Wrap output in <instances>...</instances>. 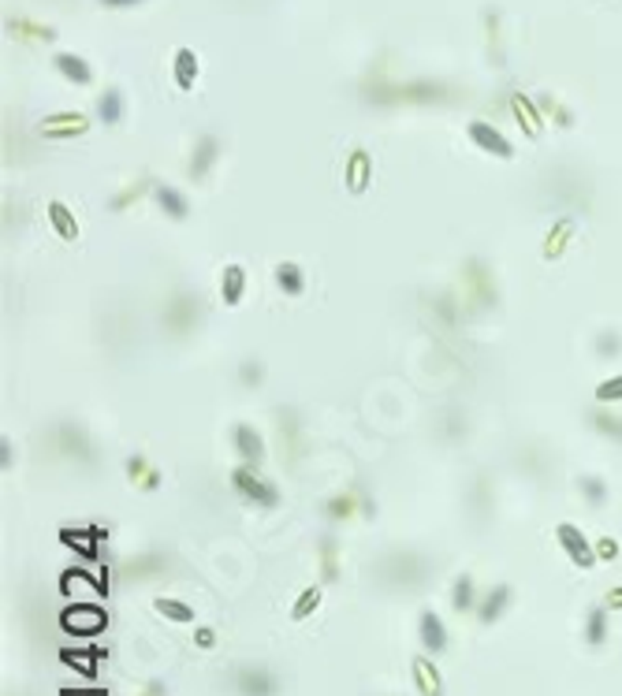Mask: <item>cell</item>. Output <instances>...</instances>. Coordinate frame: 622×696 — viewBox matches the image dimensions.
Masks as SVG:
<instances>
[{
    "instance_id": "6da1fadb",
    "label": "cell",
    "mask_w": 622,
    "mask_h": 696,
    "mask_svg": "<svg viewBox=\"0 0 622 696\" xmlns=\"http://www.w3.org/2000/svg\"><path fill=\"white\" fill-rule=\"evenodd\" d=\"M232 488H235L239 500L254 503L261 510H276L280 507V488L272 484V481H265L254 465H235L232 469Z\"/></svg>"
},
{
    "instance_id": "7a4b0ae2",
    "label": "cell",
    "mask_w": 622,
    "mask_h": 696,
    "mask_svg": "<svg viewBox=\"0 0 622 696\" xmlns=\"http://www.w3.org/2000/svg\"><path fill=\"white\" fill-rule=\"evenodd\" d=\"M372 514H377V503H372V495L362 484L336 492L332 500H325V518L332 526H343V521H355V518H372Z\"/></svg>"
},
{
    "instance_id": "3957f363",
    "label": "cell",
    "mask_w": 622,
    "mask_h": 696,
    "mask_svg": "<svg viewBox=\"0 0 622 696\" xmlns=\"http://www.w3.org/2000/svg\"><path fill=\"white\" fill-rule=\"evenodd\" d=\"M232 689L239 696H280V678L265 663H239L232 670Z\"/></svg>"
},
{
    "instance_id": "277c9868",
    "label": "cell",
    "mask_w": 622,
    "mask_h": 696,
    "mask_svg": "<svg viewBox=\"0 0 622 696\" xmlns=\"http://www.w3.org/2000/svg\"><path fill=\"white\" fill-rule=\"evenodd\" d=\"M109 626V614L105 607H97V604H74L60 614V630L64 633H74V637H97Z\"/></svg>"
},
{
    "instance_id": "5b68a950",
    "label": "cell",
    "mask_w": 622,
    "mask_h": 696,
    "mask_svg": "<svg viewBox=\"0 0 622 696\" xmlns=\"http://www.w3.org/2000/svg\"><path fill=\"white\" fill-rule=\"evenodd\" d=\"M556 540H559V548L566 552V559L574 562V566L592 570L596 562H600V559H596V548L585 540V533L574 526V521H559V526H556Z\"/></svg>"
},
{
    "instance_id": "8992f818",
    "label": "cell",
    "mask_w": 622,
    "mask_h": 696,
    "mask_svg": "<svg viewBox=\"0 0 622 696\" xmlns=\"http://www.w3.org/2000/svg\"><path fill=\"white\" fill-rule=\"evenodd\" d=\"M466 135H469V142H474L481 153H488V157H500V161H511L514 157V142H507V135L500 131V127H492L488 119H474L466 127Z\"/></svg>"
},
{
    "instance_id": "52a82bcc",
    "label": "cell",
    "mask_w": 622,
    "mask_h": 696,
    "mask_svg": "<svg viewBox=\"0 0 622 696\" xmlns=\"http://www.w3.org/2000/svg\"><path fill=\"white\" fill-rule=\"evenodd\" d=\"M384 570H395V578H388V585H403V588H417L429 578V562L414 552H391Z\"/></svg>"
},
{
    "instance_id": "ba28073f",
    "label": "cell",
    "mask_w": 622,
    "mask_h": 696,
    "mask_svg": "<svg viewBox=\"0 0 622 696\" xmlns=\"http://www.w3.org/2000/svg\"><path fill=\"white\" fill-rule=\"evenodd\" d=\"M462 283L469 287L462 298L469 302V309H488L492 302H495V283H492V276H488V268L481 265V261H469L466 265V276H462Z\"/></svg>"
},
{
    "instance_id": "9c48e42d",
    "label": "cell",
    "mask_w": 622,
    "mask_h": 696,
    "mask_svg": "<svg viewBox=\"0 0 622 696\" xmlns=\"http://www.w3.org/2000/svg\"><path fill=\"white\" fill-rule=\"evenodd\" d=\"M197 317H202V306H197V298L190 294H176L171 302L164 306V328L171 335H187L194 325H197Z\"/></svg>"
},
{
    "instance_id": "30bf717a",
    "label": "cell",
    "mask_w": 622,
    "mask_h": 696,
    "mask_svg": "<svg viewBox=\"0 0 622 696\" xmlns=\"http://www.w3.org/2000/svg\"><path fill=\"white\" fill-rule=\"evenodd\" d=\"M232 447H235V455L242 458V465H261L265 462V436L250 425V421H239V425H232Z\"/></svg>"
},
{
    "instance_id": "8fae6325",
    "label": "cell",
    "mask_w": 622,
    "mask_h": 696,
    "mask_svg": "<svg viewBox=\"0 0 622 696\" xmlns=\"http://www.w3.org/2000/svg\"><path fill=\"white\" fill-rule=\"evenodd\" d=\"M90 131V119L83 112H53L38 123V135L53 138V142H64V138H74V135H86Z\"/></svg>"
},
{
    "instance_id": "7c38bea8",
    "label": "cell",
    "mask_w": 622,
    "mask_h": 696,
    "mask_svg": "<svg viewBox=\"0 0 622 696\" xmlns=\"http://www.w3.org/2000/svg\"><path fill=\"white\" fill-rule=\"evenodd\" d=\"M511 112H514V123L521 127V135H526L530 142H540V135H544V112H540V105L533 101V97H526V93H511Z\"/></svg>"
},
{
    "instance_id": "4fadbf2b",
    "label": "cell",
    "mask_w": 622,
    "mask_h": 696,
    "mask_svg": "<svg viewBox=\"0 0 622 696\" xmlns=\"http://www.w3.org/2000/svg\"><path fill=\"white\" fill-rule=\"evenodd\" d=\"M343 183H346V190H351L355 197H362L369 190V183H372V157L365 153L362 145L351 149V157H346V164H343Z\"/></svg>"
},
{
    "instance_id": "5bb4252c",
    "label": "cell",
    "mask_w": 622,
    "mask_h": 696,
    "mask_svg": "<svg viewBox=\"0 0 622 696\" xmlns=\"http://www.w3.org/2000/svg\"><path fill=\"white\" fill-rule=\"evenodd\" d=\"M417 637H421V648H425L429 656L447 652V626H443V618L433 607H425L417 614Z\"/></svg>"
},
{
    "instance_id": "9a60e30c",
    "label": "cell",
    "mask_w": 622,
    "mask_h": 696,
    "mask_svg": "<svg viewBox=\"0 0 622 696\" xmlns=\"http://www.w3.org/2000/svg\"><path fill=\"white\" fill-rule=\"evenodd\" d=\"M57 447L67 455V458H74V462H86V465H93V439L79 429V425H60L57 429Z\"/></svg>"
},
{
    "instance_id": "2e32d148",
    "label": "cell",
    "mask_w": 622,
    "mask_h": 696,
    "mask_svg": "<svg viewBox=\"0 0 622 696\" xmlns=\"http://www.w3.org/2000/svg\"><path fill=\"white\" fill-rule=\"evenodd\" d=\"M410 674H414V685L421 696H443V674L436 666V656H414L410 659Z\"/></svg>"
},
{
    "instance_id": "e0dca14e",
    "label": "cell",
    "mask_w": 622,
    "mask_h": 696,
    "mask_svg": "<svg viewBox=\"0 0 622 696\" xmlns=\"http://www.w3.org/2000/svg\"><path fill=\"white\" fill-rule=\"evenodd\" d=\"M511 600H514V588L507 585V581H500L495 588H488L481 600H477V618L485 626H492V622H500L504 618V611L511 607Z\"/></svg>"
},
{
    "instance_id": "ac0fdd59",
    "label": "cell",
    "mask_w": 622,
    "mask_h": 696,
    "mask_svg": "<svg viewBox=\"0 0 622 696\" xmlns=\"http://www.w3.org/2000/svg\"><path fill=\"white\" fill-rule=\"evenodd\" d=\"M153 202L161 205V213H164L168 220H176V223H183V220L190 216V197H187L180 187L157 183V187H153Z\"/></svg>"
},
{
    "instance_id": "d6986e66",
    "label": "cell",
    "mask_w": 622,
    "mask_h": 696,
    "mask_svg": "<svg viewBox=\"0 0 622 696\" xmlns=\"http://www.w3.org/2000/svg\"><path fill=\"white\" fill-rule=\"evenodd\" d=\"M317 559H320V581H325V585H336L339 574H343L339 540H336V536H320V540H317Z\"/></svg>"
},
{
    "instance_id": "ffe728a7",
    "label": "cell",
    "mask_w": 622,
    "mask_h": 696,
    "mask_svg": "<svg viewBox=\"0 0 622 696\" xmlns=\"http://www.w3.org/2000/svg\"><path fill=\"white\" fill-rule=\"evenodd\" d=\"M216 157H220V138L216 135H202L194 142V153H190V176L206 179L213 171V164H216Z\"/></svg>"
},
{
    "instance_id": "44dd1931",
    "label": "cell",
    "mask_w": 622,
    "mask_h": 696,
    "mask_svg": "<svg viewBox=\"0 0 622 696\" xmlns=\"http://www.w3.org/2000/svg\"><path fill=\"white\" fill-rule=\"evenodd\" d=\"M197 71H202V64H197V53H194V48H187V45L176 48V57H171V79H176V86H180L183 93L194 90Z\"/></svg>"
},
{
    "instance_id": "7402d4cb",
    "label": "cell",
    "mask_w": 622,
    "mask_h": 696,
    "mask_svg": "<svg viewBox=\"0 0 622 696\" xmlns=\"http://www.w3.org/2000/svg\"><path fill=\"white\" fill-rule=\"evenodd\" d=\"M123 469H127V481H131L138 492H157V488H161V469L149 465L145 455H131L127 462H123Z\"/></svg>"
},
{
    "instance_id": "603a6c76",
    "label": "cell",
    "mask_w": 622,
    "mask_h": 696,
    "mask_svg": "<svg viewBox=\"0 0 622 696\" xmlns=\"http://www.w3.org/2000/svg\"><path fill=\"white\" fill-rule=\"evenodd\" d=\"M109 536V529L101 526H86V529H60V544H67V548H74L79 555L86 559H97V540Z\"/></svg>"
},
{
    "instance_id": "cb8c5ba5",
    "label": "cell",
    "mask_w": 622,
    "mask_h": 696,
    "mask_svg": "<svg viewBox=\"0 0 622 696\" xmlns=\"http://www.w3.org/2000/svg\"><path fill=\"white\" fill-rule=\"evenodd\" d=\"M53 67L64 74L67 83H74V86H90L93 83V67L79 53H57L53 57Z\"/></svg>"
},
{
    "instance_id": "d4e9b609",
    "label": "cell",
    "mask_w": 622,
    "mask_h": 696,
    "mask_svg": "<svg viewBox=\"0 0 622 696\" xmlns=\"http://www.w3.org/2000/svg\"><path fill=\"white\" fill-rule=\"evenodd\" d=\"M220 298H223V306H232V309L246 298V268L242 265H228V268H223V276H220Z\"/></svg>"
},
{
    "instance_id": "484cf974",
    "label": "cell",
    "mask_w": 622,
    "mask_h": 696,
    "mask_svg": "<svg viewBox=\"0 0 622 696\" xmlns=\"http://www.w3.org/2000/svg\"><path fill=\"white\" fill-rule=\"evenodd\" d=\"M8 34L22 45H48L57 38L53 27H41V22H31V19H8Z\"/></svg>"
},
{
    "instance_id": "4316f807",
    "label": "cell",
    "mask_w": 622,
    "mask_h": 696,
    "mask_svg": "<svg viewBox=\"0 0 622 696\" xmlns=\"http://www.w3.org/2000/svg\"><path fill=\"white\" fill-rule=\"evenodd\" d=\"M276 429H280V443H284L287 458H294V455H298V443H302V425H298V417H294L291 406H280V413H276Z\"/></svg>"
},
{
    "instance_id": "83f0119b",
    "label": "cell",
    "mask_w": 622,
    "mask_h": 696,
    "mask_svg": "<svg viewBox=\"0 0 622 696\" xmlns=\"http://www.w3.org/2000/svg\"><path fill=\"white\" fill-rule=\"evenodd\" d=\"M608 626H611V611L604 604L589 607V614H585V644L589 648H600V644L608 640Z\"/></svg>"
},
{
    "instance_id": "f1b7e54d",
    "label": "cell",
    "mask_w": 622,
    "mask_h": 696,
    "mask_svg": "<svg viewBox=\"0 0 622 696\" xmlns=\"http://www.w3.org/2000/svg\"><path fill=\"white\" fill-rule=\"evenodd\" d=\"M589 429H592L596 436H604V439L622 443V413L596 406V410H589Z\"/></svg>"
},
{
    "instance_id": "f546056e",
    "label": "cell",
    "mask_w": 622,
    "mask_h": 696,
    "mask_svg": "<svg viewBox=\"0 0 622 696\" xmlns=\"http://www.w3.org/2000/svg\"><path fill=\"white\" fill-rule=\"evenodd\" d=\"M276 283H280V291L287 298H302L306 294V272H302V265H294V261L276 265Z\"/></svg>"
},
{
    "instance_id": "4dcf8cb0",
    "label": "cell",
    "mask_w": 622,
    "mask_h": 696,
    "mask_svg": "<svg viewBox=\"0 0 622 696\" xmlns=\"http://www.w3.org/2000/svg\"><path fill=\"white\" fill-rule=\"evenodd\" d=\"M123 112H127V101H123V93L116 86H109L101 97H97V116H101L105 127H116V123L123 119Z\"/></svg>"
},
{
    "instance_id": "1f68e13d",
    "label": "cell",
    "mask_w": 622,
    "mask_h": 696,
    "mask_svg": "<svg viewBox=\"0 0 622 696\" xmlns=\"http://www.w3.org/2000/svg\"><path fill=\"white\" fill-rule=\"evenodd\" d=\"M48 223H53V231H57L64 242H74V239H79V220H74V213H71L64 202H53V205H48Z\"/></svg>"
},
{
    "instance_id": "d6a6232c",
    "label": "cell",
    "mask_w": 622,
    "mask_h": 696,
    "mask_svg": "<svg viewBox=\"0 0 622 696\" xmlns=\"http://www.w3.org/2000/svg\"><path fill=\"white\" fill-rule=\"evenodd\" d=\"M153 611H157L161 618H168V622H176V626L194 622V607L183 604V600H176V596H157V600H153Z\"/></svg>"
},
{
    "instance_id": "836d02e7",
    "label": "cell",
    "mask_w": 622,
    "mask_h": 696,
    "mask_svg": "<svg viewBox=\"0 0 622 696\" xmlns=\"http://www.w3.org/2000/svg\"><path fill=\"white\" fill-rule=\"evenodd\" d=\"M451 607L459 614L477 611V588H474V578H469V574H459L455 578V585H451Z\"/></svg>"
},
{
    "instance_id": "e575fe53",
    "label": "cell",
    "mask_w": 622,
    "mask_h": 696,
    "mask_svg": "<svg viewBox=\"0 0 622 696\" xmlns=\"http://www.w3.org/2000/svg\"><path fill=\"white\" fill-rule=\"evenodd\" d=\"M153 187H157L153 179H149V176H142L138 183H131V187H123V190H119V194L112 197V202H109V209H112V213H123V209H131V205L138 202V197H142L145 190H153Z\"/></svg>"
},
{
    "instance_id": "d590c367",
    "label": "cell",
    "mask_w": 622,
    "mask_h": 696,
    "mask_svg": "<svg viewBox=\"0 0 622 696\" xmlns=\"http://www.w3.org/2000/svg\"><path fill=\"white\" fill-rule=\"evenodd\" d=\"M578 492H582V500H585L589 507H604V503H608V481L596 477V474L578 477Z\"/></svg>"
},
{
    "instance_id": "8d00e7d4",
    "label": "cell",
    "mask_w": 622,
    "mask_h": 696,
    "mask_svg": "<svg viewBox=\"0 0 622 696\" xmlns=\"http://www.w3.org/2000/svg\"><path fill=\"white\" fill-rule=\"evenodd\" d=\"M537 105H540L544 119H552L556 127H574V116H570V109H566L563 101H556L552 93H540V97H537Z\"/></svg>"
},
{
    "instance_id": "74e56055",
    "label": "cell",
    "mask_w": 622,
    "mask_h": 696,
    "mask_svg": "<svg viewBox=\"0 0 622 696\" xmlns=\"http://www.w3.org/2000/svg\"><path fill=\"white\" fill-rule=\"evenodd\" d=\"M105 656V648H86V652H71V648H64L60 652V659L67 663V666H79L86 678H93L97 674V659Z\"/></svg>"
},
{
    "instance_id": "f35d334b",
    "label": "cell",
    "mask_w": 622,
    "mask_h": 696,
    "mask_svg": "<svg viewBox=\"0 0 622 696\" xmlns=\"http://www.w3.org/2000/svg\"><path fill=\"white\" fill-rule=\"evenodd\" d=\"M320 600H325V592H320L317 585L302 588V592H298V600H294V607H291V618H294V622H306V618L320 607Z\"/></svg>"
},
{
    "instance_id": "ab89813d",
    "label": "cell",
    "mask_w": 622,
    "mask_h": 696,
    "mask_svg": "<svg viewBox=\"0 0 622 696\" xmlns=\"http://www.w3.org/2000/svg\"><path fill=\"white\" fill-rule=\"evenodd\" d=\"M592 351L600 354V358H618V354H622V332H618V328H604V332H596Z\"/></svg>"
},
{
    "instance_id": "60d3db41",
    "label": "cell",
    "mask_w": 622,
    "mask_h": 696,
    "mask_svg": "<svg viewBox=\"0 0 622 696\" xmlns=\"http://www.w3.org/2000/svg\"><path fill=\"white\" fill-rule=\"evenodd\" d=\"M74 588H93L97 596H105V588H101V581H90L83 570H67V574L60 578V592H74Z\"/></svg>"
},
{
    "instance_id": "b9f144b4",
    "label": "cell",
    "mask_w": 622,
    "mask_h": 696,
    "mask_svg": "<svg viewBox=\"0 0 622 696\" xmlns=\"http://www.w3.org/2000/svg\"><path fill=\"white\" fill-rule=\"evenodd\" d=\"M596 403H600V406H615V403H622V372H618V377H611V380H600V384H596Z\"/></svg>"
},
{
    "instance_id": "7bdbcfd3",
    "label": "cell",
    "mask_w": 622,
    "mask_h": 696,
    "mask_svg": "<svg viewBox=\"0 0 622 696\" xmlns=\"http://www.w3.org/2000/svg\"><path fill=\"white\" fill-rule=\"evenodd\" d=\"M261 380H265V365L258 358L239 361V384L242 387H261Z\"/></svg>"
},
{
    "instance_id": "ee69618b",
    "label": "cell",
    "mask_w": 622,
    "mask_h": 696,
    "mask_svg": "<svg viewBox=\"0 0 622 696\" xmlns=\"http://www.w3.org/2000/svg\"><path fill=\"white\" fill-rule=\"evenodd\" d=\"M592 548H596V559H600V562H615L618 559V540H611V536H600Z\"/></svg>"
},
{
    "instance_id": "f6af8a7d",
    "label": "cell",
    "mask_w": 622,
    "mask_h": 696,
    "mask_svg": "<svg viewBox=\"0 0 622 696\" xmlns=\"http://www.w3.org/2000/svg\"><path fill=\"white\" fill-rule=\"evenodd\" d=\"M194 644H197L202 652H213V648H216V630H213V626H197V630H194Z\"/></svg>"
},
{
    "instance_id": "bcb514c9",
    "label": "cell",
    "mask_w": 622,
    "mask_h": 696,
    "mask_svg": "<svg viewBox=\"0 0 622 696\" xmlns=\"http://www.w3.org/2000/svg\"><path fill=\"white\" fill-rule=\"evenodd\" d=\"M604 607L615 614V611H622V585H615V588H608V596H604Z\"/></svg>"
},
{
    "instance_id": "7dc6e473",
    "label": "cell",
    "mask_w": 622,
    "mask_h": 696,
    "mask_svg": "<svg viewBox=\"0 0 622 696\" xmlns=\"http://www.w3.org/2000/svg\"><path fill=\"white\" fill-rule=\"evenodd\" d=\"M138 696H168V689H164V685H161V682H145V685H142V692H138Z\"/></svg>"
},
{
    "instance_id": "c3c4849f",
    "label": "cell",
    "mask_w": 622,
    "mask_h": 696,
    "mask_svg": "<svg viewBox=\"0 0 622 696\" xmlns=\"http://www.w3.org/2000/svg\"><path fill=\"white\" fill-rule=\"evenodd\" d=\"M64 696H109L105 689H64Z\"/></svg>"
},
{
    "instance_id": "681fc988",
    "label": "cell",
    "mask_w": 622,
    "mask_h": 696,
    "mask_svg": "<svg viewBox=\"0 0 622 696\" xmlns=\"http://www.w3.org/2000/svg\"><path fill=\"white\" fill-rule=\"evenodd\" d=\"M105 8H135V4H142V0H101Z\"/></svg>"
}]
</instances>
